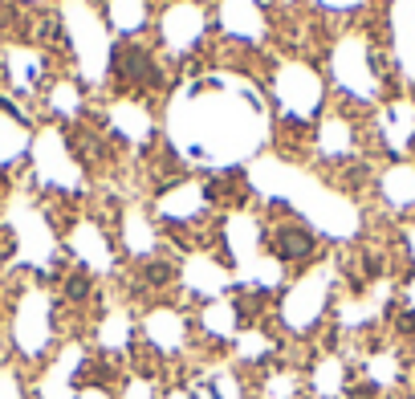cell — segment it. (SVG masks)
I'll list each match as a JSON object with an SVG mask.
<instances>
[{
    "instance_id": "obj_1",
    "label": "cell",
    "mask_w": 415,
    "mask_h": 399,
    "mask_svg": "<svg viewBox=\"0 0 415 399\" xmlns=\"http://www.w3.org/2000/svg\"><path fill=\"white\" fill-rule=\"evenodd\" d=\"M110 66H115V73L130 86H159V66L143 45H118L115 57H110Z\"/></svg>"
},
{
    "instance_id": "obj_2",
    "label": "cell",
    "mask_w": 415,
    "mask_h": 399,
    "mask_svg": "<svg viewBox=\"0 0 415 399\" xmlns=\"http://www.w3.org/2000/svg\"><path fill=\"white\" fill-rule=\"evenodd\" d=\"M273 244H277V256H285V261H305V256L314 253V232L310 228H298V224H289L281 228L277 237H273Z\"/></svg>"
},
{
    "instance_id": "obj_3",
    "label": "cell",
    "mask_w": 415,
    "mask_h": 399,
    "mask_svg": "<svg viewBox=\"0 0 415 399\" xmlns=\"http://www.w3.org/2000/svg\"><path fill=\"white\" fill-rule=\"evenodd\" d=\"M65 298H70V301L90 298V277H86V273H73L70 281H65Z\"/></svg>"
},
{
    "instance_id": "obj_4",
    "label": "cell",
    "mask_w": 415,
    "mask_h": 399,
    "mask_svg": "<svg viewBox=\"0 0 415 399\" xmlns=\"http://www.w3.org/2000/svg\"><path fill=\"white\" fill-rule=\"evenodd\" d=\"M147 281H151V285L172 281V265H163V261H151V265H147Z\"/></svg>"
}]
</instances>
